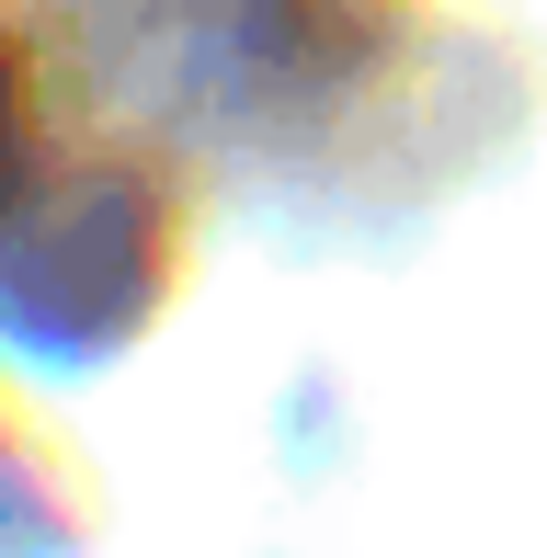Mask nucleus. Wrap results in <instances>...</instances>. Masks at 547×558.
<instances>
[{
  "label": "nucleus",
  "mask_w": 547,
  "mask_h": 558,
  "mask_svg": "<svg viewBox=\"0 0 547 558\" xmlns=\"http://www.w3.org/2000/svg\"><path fill=\"white\" fill-rule=\"evenodd\" d=\"M0 171H12V81H0Z\"/></svg>",
  "instance_id": "nucleus-1"
}]
</instances>
